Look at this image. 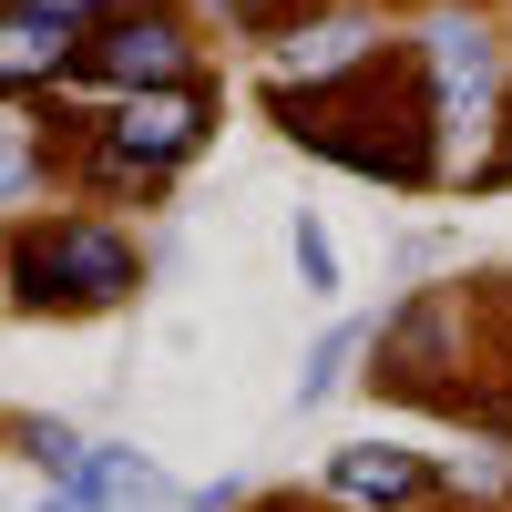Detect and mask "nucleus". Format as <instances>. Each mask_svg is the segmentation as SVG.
Returning <instances> with one entry per match:
<instances>
[{"label":"nucleus","instance_id":"f257e3e1","mask_svg":"<svg viewBox=\"0 0 512 512\" xmlns=\"http://www.w3.org/2000/svg\"><path fill=\"white\" fill-rule=\"evenodd\" d=\"M144 287V256L113 226H41L11 246V297L21 308H123Z\"/></svg>","mask_w":512,"mask_h":512},{"label":"nucleus","instance_id":"f03ea898","mask_svg":"<svg viewBox=\"0 0 512 512\" xmlns=\"http://www.w3.org/2000/svg\"><path fill=\"white\" fill-rule=\"evenodd\" d=\"M72 82H113V93H164V82H205V72H195V31L164 11V0H134V11H113L93 41H82Z\"/></svg>","mask_w":512,"mask_h":512},{"label":"nucleus","instance_id":"7ed1b4c3","mask_svg":"<svg viewBox=\"0 0 512 512\" xmlns=\"http://www.w3.org/2000/svg\"><path fill=\"white\" fill-rule=\"evenodd\" d=\"M216 134V93L205 82H164V93H123L113 103V134H103V164H134L144 185H164L175 164Z\"/></svg>","mask_w":512,"mask_h":512},{"label":"nucleus","instance_id":"20e7f679","mask_svg":"<svg viewBox=\"0 0 512 512\" xmlns=\"http://www.w3.org/2000/svg\"><path fill=\"white\" fill-rule=\"evenodd\" d=\"M431 72H441L431 113L451 123V134H472V123L492 113V41H482L472 11H441V21H431Z\"/></svg>","mask_w":512,"mask_h":512},{"label":"nucleus","instance_id":"39448f33","mask_svg":"<svg viewBox=\"0 0 512 512\" xmlns=\"http://www.w3.org/2000/svg\"><path fill=\"white\" fill-rule=\"evenodd\" d=\"M72 502H82V512H164L175 482H164L144 451H93V461L72 472Z\"/></svg>","mask_w":512,"mask_h":512},{"label":"nucleus","instance_id":"423d86ee","mask_svg":"<svg viewBox=\"0 0 512 512\" xmlns=\"http://www.w3.org/2000/svg\"><path fill=\"white\" fill-rule=\"evenodd\" d=\"M82 62V31H62V21H41V11H21L11 0V31H0V82H52V72H72Z\"/></svg>","mask_w":512,"mask_h":512},{"label":"nucleus","instance_id":"0eeeda50","mask_svg":"<svg viewBox=\"0 0 512 512\" xmlns=\"http://www.w3.org/2000/svg\"><path fill=\"white\" fill-rule=\"evenodd\" d=\"M328 492H349V502H420L431 492V461H410V451H338Z\"/></svg>","mask_w":512,"mask_h":512},{"label":"nucleus","instance_id":"6e6552de","mask_svg":"<svg viewBox=\"0 0 512 512\" xmlns=\"http://www.w3.org/2000/svg\"><path fill=\"white\" fill-rule=\"evenodd\" d=\"M11 441H21V451H31V461H41V472H62V482H72V472H82V461H93V451H82V441H72V431H52V420H21V431H11Z\"/></svg>","mask_w":512,"mask_h":512},{"label":"nucleus","instance_id":"1a4fd4ad","mask_svg":"<svg viewBox=\"0 0 512 512\" xmlns=\"http://www.w3.org/2000/svg\"><path fill=\"white\" fill-rule=\"evenodd\" d=\"M349 338H359V328H328L318 349H308V379H297V400H328V379L349 369Z\"/></svg>","mask_w":512,"mask_h":512},{"label":"nucleus","instance_id":"9d476101","mask_svg":"<svg viewBox=\"0 0 512 512\" xmlns=\"http://www.w3.org/2000/svg\"><path fill=\"white\" fill-rule=\"evenodd\" d=\"M297 277H308L318 297L338 287V256H328V226H318V216H297Z\"/></svg>","mask_w":512,"mask_h":512},{"label":"nucleus","instance_id":"9b49d317","mask_svg":"<svg viewBox=\"0 0 512 512\" xmlns=\"http://www.w3.org/2000/svg\"><path fill=\"white\" fill-rule=\"evenodd\" d=\"M246 11H256V21H297V0H246Z\"/></svg>","mask_w":512,"mask_h":512},{"label":"nucleus","instance_id":"f8f14e48","mask_svg":"<svg viewBox=\"0 0 512 512\" xmlns=\"http://www.w3.org/2000/svg\"><path fill=\"white\" fill-rule=\"evenodd\" d=\"M482 185H512V144H502V164H492V175H482Z\"/></svg>","mask_w":512,"mask_h":512}]
</instances>
